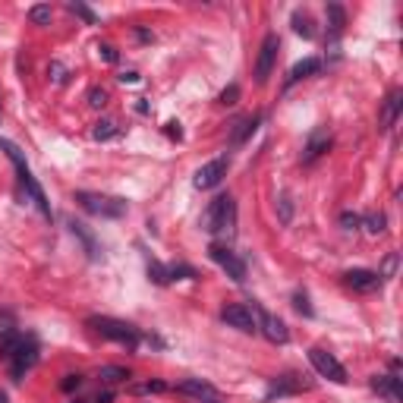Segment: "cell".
Listing matches in <instances>:
<instances>
[{
    "label": "cell",
    "instance_id": "obj_1",
    "mask_svg": "<svg viewBox=\"0 0 403 403\" xmlns=\"http://www.w3.org/2000/svg\"><path fill=\"white\" fill-rule=\"evenodd\" d=\"M202 230L224 239L233 237V230H237V202H233V196H218L208 205L205 218H202Z\"/></svg>",
    "mask_w": 403,
    "mask_h": 403
},
{
    "label": "cell",
    "instance_id": "obj_2",
    "mask_svg": "<svg viewBox=\"0 0 403 403\" xmlns=\"http://www.w3.org/2000/svg\"><path fill=\"white\" fill-rule=\"evenodd\" d=\"M88 328L95 331V334H101L104 341H114V343H123V347L136 350L142 341V334L133 328V324L120 322V318H107V315H95L88 318Z\"/></svg>",
    "mask_w": 403,
    "mask_h": 403
},
{
    "label": "cell",
    "instance_id": "obj_3",
    "mask_svg": "<svg viewBox=\"0 0 403 403\" xmlns=\"http://www.w3.org/2000/svg\"><path fill=\"white\" fill-rule=\"evenodd\" d=\"M0 148L6 152V158L13 161V167H16V173H19V183L25 186V192H29L32 199H35V205L41 208V214L44 218H51V208H48V199H44V192H41V186L35 183V177H32V171H29V164L22 161V154H19V148L13 145L10 139H0Z\"/></svg>",
    "mask_w": 403,
    "mask_h": 403
},
{
    "label": "cell",
    "instance_id": "obj_4",
    "mask_svg": "<svg viewBox=\"0 0 403 403\" xmlns=\"http://www.w3.org/2000/svg\"><path fill=\"white\" fill-rule=\"evenodd\" d=\"M76 202L88 214H98V218H123L126 214V202L114 196H101V192H76Z\"/></svg>",
    "mask_w": 403,
    "mask_h": 403
},
{
    "label": "cell",
    "instance_id": "obj_5",
    "mask_svg": "<svg viewBox=\"0 0 403 403\" xmlns=\"http://www.w3.org/2000/svg\"><path fill=\"white\" fill-rule=\"evenodd\" d=\"M309 362H312V369H315L322 378L334 381V385H347V369L337 362L334 353H328V350H322V347H312L309 350Z\"/></svg>",
    "mask_w": 403,
    "mask_h": 403
},
{
    "label": "cell",
    "instance_id": "obj_6",
    "mask_svg": "<svg viewBox=\"0 0 403 403\" xmlns=\"http://www.w3.org/2000/svg\"><path fill=\"white\" fill-rule=\"evenodd\" d=\"M249 309H252V318H256V331H262V334L268 337L271 343H287V341H290L287 324H284L277 315H271V312L262 309L258 303H252Z\"/></svg>",
    "mask_w": 403,
    "mask_h": 403
},
{
    "label": "cell",
    "instance_id": "obj_7",
    "mask_svg": "<svg viewBox=\"0 0 403 403\" xmlns=\"http://www.w3.org/2000/svg\"><path fill=\"white\" fill-rule=\"evenodd\" d=\"M208 256H211V262H218L220 268L227 271V277H233L237 284H243V281H246V265L239 262V256L230 249V246H224V243H211V246H208Z\"/></svg>",
    "mask_w": 403,
    "mask_h": 403
},
{
    "label": "cell",
    "instance_id": "obj_8",
    "mask_svg": "<svg viewBox=\"0 0 403 403\" xmlns=\"http://www.w3.org/2000/svg\"><path fill=\"white\" fill-rule=\"evenodd\" d=\"M38 362V343L32 341V337H22V343H19V350L13 353L10 359V378L13 381H22L25 372H32Z\"/></svg>",
    "mask_w": 403,
    "mask_h": 403
},
{
    "label": "cell",
    "instance_id": "obj_9",
    "mask_svg": "<svg viewBox=\"0 0 403 403\" xmlns=\"http://www.w3.org/2000/svg\"><path fill=\"white\" fill-rule=\"evenodd\" d=\"M277 51H281V38L271 32V35H265L262 48H258V60H256V82L258 86L268 82L271 70H275V60H277Z\"/></svg>",
    "mask_w": 403,
    "mask_h": 403
},
{
    "label": "cell",
    "instance_id": "obj_10",
    "mask_svg": "<svg viewBox=\"0 0 403 403\" xmlns=\"http://www.w3.org/2000/svg\"><path fill=\"white\" fill-rule=\"evenodd\" d=\"M227 167H230V161H227V158H214V161H208L205 167H199L196 180H192L196 190H214V186L227 177Z\"/></svg>",
    "mask_w": 403,
    "mask_h": 403
},
{
    "label": "cell",
    "instance_id": "obj_11",
    "mask_svg": "<svg viewBox=\"0 0 403 403\" xmlns=\"http://www.w3.org/2000/svg\"><path fill=\"white\" fill-rule=\"evenodd\" d=\"M220 318H224L230 328L243 331V334H252V331H256V318H252V309H249V305H243V303L224 305V309H220Z\"/></svg>",
    "mask_w": 403,
    "mask_h": 403
},
{
    "label": "cell",
    "instance_id": "obj_12",
    "mask_svg": "<svg viewBox=\"0 0 403 403\" xmlns=\"http://www.w3.org/2000/svg\"><path fill=\"white\" fill-rule=\"evenodd\" d=\"M331 148V129L328 126H315L309 133V142H305L303 148V164H312V161H318L324 152Z\"/></svg>",
    "mask_w": 403,
    "mask_h": 403
},
{
    "label": "cell",
    "instance_id": "obj_13",
    "mask_svg": "<svg viewBox=\"0 0 403 403\" xmlns=\"http://www.w3.org/2000/svg\"><path fill=\"white\" fill-rule=\"evenodd\" d=\"M343 284L353 290H359V293H375V290H381V277L378 271H366V268H353L343 275Z\"/></svg>",
    "mask_w": 403,
    "mask_h": 403
},
{
    "label": "cell",
    "instance_id": "obj_14",
    "mask_svg": "<svg viewBox=\"0 0 403 403\" xmlns=\"http://www.w3.org/2000/svg\"><path fill=\"white\" fill-rule=\"evenodd\" d=\"M312 381H305V375H281V378L275 381V385L268 388V400L271 397H284V394H296V391H305Z\"/></svg>",
    "mask_w": 403,
    "mask_h": 403
},
{
    "label": "cell",
    "instance_id": "obj_15",
    "mask_svg": "<svg viewBox=\"0 0 403 403\" xmlns=\"http://www.w3.org/2000/svg\"><path fill=\"white\" fill-rule=\"evenodd\" d=\"M372 391H378L381 397H388L391 403L403 400V388H400L397 375H375V378H372Z\"/></svg>",
    "mask_w": 403,
    "mask_h": 403
},
{
    "label": "cell",
    "instance_id": "obj_16",
    "mask_svg": "<svg viewBox=\"0 0 403 403\" xmlns=\"http://www.w3.org/2000/svg\"><path fill=\"white\" fill-rule=\"evenodd\" d=\"M177 391H180V394H190V397H196V400H211V397H218V391H214L208 381H202V378H186V381H180Z\"/></svg>",
    "mask_w": 403,
    "mask_h": 403
},
{
    "label": "cell",
    "instance_id": "obj_17",
    "mask_svg": "<svg viewBox=\"0 0 403 403\" xmlns=\"http://www.w3.org/2000/svg\"><path fill=\"white\" fill-rule=\"evenodd\" d=\"M400 107H403V92L400 88H394V92L385 98V107H381V129H391L394 123H397Z\"/></svg>",
    "mask_w": 403,
    "mask_h": 403
},
{
    "label": "cell",
    "instance_id": "obj_18",
    "mask_svg": "<svg viewBox=\"0 0 403 403\" xmlns=\"http://www.w3.org/2000/svg\"><path fill=\"white\" fill-rule=\"evenodd\" d=\"M318 70H322V60H318V57H305V60L293 63V67H290V76H287V88L296 86V82L305 79V76L318 73Z\"/></svg>",
    "mask_w": 403,
    "mask_h": 403
},
{
    "label": "cell",
    "instance_id": "obj_19",
    "mask_svg": "<svg viewBox=\"0 0 403 403\" xmlns=\"http://www.w3.org/2000/svg\"><path fill=\"white\" fill-rule=\"evenodd\" d=\"M98 378H101L104 388H114V385H120V381H126L129 372L123 366H101L98 369Z\"/></svg>",
    "mask_w": 403,
    "mask_h": 403
},
{
    "label": "cell",
    "instance_id": "obj_20",
    "mask_svg": "<svg viewBox=\"0 0 403 403\" xmlns=\"http://www.w3.org/2000/svg\"><path fill=\"white\" fill-rule=\"evenodd\" d=\"M19 343H22V334H16V331H4V334H0V359L10 362L13 353L19 350Z\"/></svg>",
    "mask_w": 403,
    "mask_h": 403
},
{
    "label": "cell",
    "instance_id": "obj_21",
    "mask_svg": "<svg viewBox=\"0 0 403 403\" xmlns=\"http://www.w3.org/2000/svg\"><path fill=\"white\" fill-rule=\"evenodd\" d=\"M385 224L388 218L381 211H369L359 218V227H366V233H372V237H378V233H385Z\"/></svg>",
    "mask_w": 403,
    "mask_h": 403
},
{
    "label": "cell",
    "instance_id": "obj_22",
    "mask_svg": "<svg viewBox=\"0 0 403 403\" xmlns=\"http://www.w3.org/2000/svg\"><path fill=\"white\" fill-rule=\"evenodd\" d=\"M293 32H296V35H303L305 41H309V38H315V22H312L309 13H300V10L293 13Z\"/></svg>",
    "mask_w": 403,
    "mask_h": 403
},
{
    "label": "cell",
    "instance_id": "obj_23",
    "mask_svg": "<svg viewBox=\"0 0 403 403\" xmlns=\"http://www.w3.org/2000/svg\"><path fill=\"white\" fill-rule=\"evenodd\" d=\"M328 25H331V35H341L343 25H347V13H343L341 4H328Z\"/></svg>",
    "mask_w": 403,
    "mask_h": 403
},
{
    "label": "cell",
    "instance_id": "obj_24",
    "mask_svg": "<svg viewBox=\"0 0 403 403\" xmlns=\"http://www.w3.org/2000/svg\"><path fill=\"white\" fill-rule=\"evenodd\" d=\"M92 136L98 142H107V139H117L120 136V126H117V120H98L92 129Z\"/></svg>",
    "mask_w": 403,
    "mask_h": 403
},
{
    "label": "cell",
    "instance_id": "obj_25",
    "mask_svg": "<svg viewBox=\"0 0 403 403\" xmlns=\"http://www.w3.org/2000/svg\"><path fill=\"white\" fill-rule=\"evenodd\" d=\"M70 227H73V233H76V237H79V239H82V243H86L88 256H92V258H98V246H95V239H92V237H88L86 224H79V220H70Z\"/></svg>",
    "mask_w": 403,
    "mask_h": 403
},
{
    "label": "cell",
    "instance_id": "obj_26",
    "mask_svg": "<svg viewBox=\"0 0 403 403\" xmlns=\"http://www.w3.org/2000/svg\"><path fill=\"white\" fill-rule=\"evenodd\" d=\"M148 277H152L154 284H158V287H167V284H171V275H167V268L161 262H148Z\"/></svg>",
    "mask_w": 403,
    "mask_h": 403
},
{
    "label": "cell",
    "instance_id": "obj_27",
    "mask_svg": "<svg viewBox=\"0 0 403 403\" xmlns=\"http://www.w3.org/2000/svg\"><path fill=\"white\" fill-rule=\"evenodd\" d=\"M51 16H54V13H51L48 4H35V6L29 10V19H32L35 25H51Z\"/></svg>",
    "mask_w": 403,
    "mask_h": 403
},
{
    "label": "cell",
    "instance_id": "obj_28",
    "mask_svg": "<svg viewBox=\"0 0 403 403\" xmlns=\"http://www.w3.org/2000/svg\"><path fill=\"white\" fill-rule=\"evenodd\" d=\"M256 126H258V117H246V120L239 123V129H237V136H233V142H237V145H239V142H243L246 136H252V133H256Z\"/></svg>",
    "mask_w": 403,
    "mask_h": 403
},
{
    "label": "cell",
    "instance_id": "obj_29",
    "mask_svg": "<svg viewBox=\"0 0 403 403\" xmlns=\"http://www.w3.org/2000/svg\"><path fill=\"white\" fill-rule=\"evenodd\" d=\"M167 275H171V281H173V277H177V281H180V277H186V281H196V271H192L190 265H167Z\"/></svg>",
    "mask_w": 403,
    "mask_h": 403
},
{
    "label": "cell",
    "instance_id": "obj_30",
    "mask_svg": "<svg viewBox=\"0 0 403 403\" xmlns=\"http://www.w3.org/2000/svg\"><path fill=\"white\" fill-rule=\"evenodd\" d=\"M277 211H281V224H290V218H293V202H290L287 192L277 199Z\"/></svg>",
    "mask_w": 403,
    "mask_h": 403
},
{
    "label": "cell",
    "instance_id": "obj_31",
    "mask_svg": "<svg viewBox=\"0 0 403 403\" xmlns=\"http://www.w3.org/2000/svg\"><path fill=\"white\" fill-rule=\"evenodd\" d=\"M164 391H167L164 381H145V385H136L133 388V394H164Z\"/></svg>",
    "mask_w": 403,
    "mask_h": 403
},
{
    "label": "cell",
    "instance_id": "obj_32",
    "mask_svg": "<svg viewBox=\"0 0 403 403\" xmlns=\"http://www.w3.org/2000/svg\"><path fill=\"white\" fill-rule=\"evenodd\" d=\"M293 309L300 312V315H305V318H312V312H315V309H312V303H309V296H305V293H293Z\"/></svg>",
    "mask_w": 403,
    "mask_h": 403
},
{
    "label": "cell",
    "instance_id": "obj_33",
    "mask_svg": "<svg viewBox=\"0 0 403 403\" xmlns=\"http://www.w3.org/2000/svg\"><path fill=\"white\" fill-rule=\"evenodd\" d=\"M70 10H73V13H76V16H82V19H86V22H88V25H98V16H95V13H92V10H88V6H86V4H70Z\"/></svg>",
    "mask_w": 403,
    "mask_h": 403
},
{
    "label": "cell",
    "instance_id": "obj_34",
    "mask_svg": "<svg viewBox=\"0 0 403 403\" xmlns=\"http://www.w3.org/2000/svg\"><path fill=\"white\" fill-rule=\"evenodd\" d=\"M88 104H92V107H104V104H107V92H104V88H92V92H88Z\"/></svg>",
    "mask_w": 403,
    "mask_h": 403
},
{
    "label": "cell",
    "instance_id": "obj_35",
    "mask_svg": "<svg viewBox=\"0 0 403 403\" xmlns=\"http://www.w3.org/2000/svg\"><path fill=\"white\" fill-rule=\"evenodd\" d=\"M341 224H343V230H356V227H359V214L343 211V214H341Z\"/></svg>",
    "mask_w": 403,
    "mask_h": 403
},
{
    "label": "cell",
    "instance_id": "obj_36",
    "mask_svg": "<svg viewBox=\"0 0 403 403\" xmlns=\"http://www.w3.org/2000/svg\"><path fill=\"white\" fill-rule=\"evenodd\" d=\"M237 98H239V86H230L220 92V104H237Z\"/></svg>",
    "mask_w": 403,
    "mask_h": 403
},
{
    "label": "cell",
    "instance_id": "obj_37",
    "mask_svg": "<svg viewBox=\"0 0 403 403\" xmlns=\"http://www.w3.org/2000/svg\"><path fill=\"white\" fill-rule=\"evenodd\" d=\"M79 385H82V375H67V378H63V391H79Z\"/></svg>",
    "mask_w": 403,
    "mask_h": 403
},
{
    "label": "cell",
    "instance_id": "obj_38",
    "mask_svg": "<svg viewBox=\"0 0 403 403\" xmlns=\"http://www.w3.org/2000/svg\"><path fill=\"white\" fill-rule=\"evenodd\" d=\"M394 271H397V256H388V262H385V271H378V277L385 281V277H391Z\"/></svg>",
    "mask_w": 403,
    "mask_h": 403
},
{
    "label": "cell",
    "instance_id": "obj_39",
    "mask_svg": "<svg viewBox=\"0 0 403 403\" xmlns=\"http://www.w3.org/2000/svg\"><path fill=\"white\" fill-rule=\"evenodd\" d=\"M51 79H54V82H67V70H63L60 63H51Z\"/></svg>",
    "mask_w": 403,
    "mask_h": 403
},
{
    "label": "cell",
    "instance_id": "obj_40",
    "mask_svg": "<svg viewBox=\"0 0 403 403\" xmlns=\"http://www.w3.org/2000/svg\"><path fill=\"white\" fill-rule=\"evenodd\" d=\"M98 54H101L107 63H117V51L110 48V44H101V48H98Z\"/></svg>",
    "mask_w": 403,
    "mask_h": 403
},
{
    "label": "cell",
    "instance_id": "obj_41",
    "mask_svg": "<svg viewBox=\"0 0 403 403\" xmlns=\"http://www.w3.org/2000/svg\"><path fill=\"white\" fill-rule=\"evenodd\" d=\"M110 400H114V391H110V388H107V391H101L98 397H95V403H110Z\"/></svg>",
    "mask_w": 403,
    "mask_h": 403
},
{
    "label": "cell",
    "instance_id": "obj_42",
    "mask_svg": "<svg viewBox=\"0 0 403 403\" xmlns=\"http://www.w3.org/2000/svg\"><path fill=\"white\" fill-rule=\"evenodd\" d=\"M120 82H139V73H133V70H129V73L120 76Z\"/></svg>",
    "mask_w": 403,
    "mask_h": 403
},
{
    "label": "cell",
    "instance_id": "obj_43",
    "mask_svg": "<svg viewBox=\"0 0 403 403\" xmlns=\"http://www.w3.org/2000/svg\"><path fill=\"white\" fill-rule=\"evenodd\" d=\"M167 133L177 136V139H180V123H167Z\"/></svg>",
    "mask_w": 403,
    "mask_h": 403
},
{
    "label": "cell",
    "instance_id": "obj_44",
    "mask_svg": "<svg viewBox=\"0 0 403 403\" xmlns=\"http://www.w3.org/2000/svg\"><path fill=\"white\" fill-rule=\"evenodd\" d=\"M199 403H220L218 397H211V400H199Z\"/></svg>",
    "mask_w": 403,
    "mask_h": 403
},
{
    "label": "cell",
    "instance_id": "obj_45",
    "mask_svg": "<svg viewBox=\"0 0 403 403\" xmlns=\"http://www.w3.org/2000/svg\"><path fill=\"white\" fill-rule=\"evenodd\" d=\"M0 403H10V400H6V394H4V391H0Z\"/></svg>",
    "mask_w": 403,
    "mask_h": 403
},
{
    "label": "cell",
    "instance_id": "obj_46",
    "mask_svg": "<svg viewBox=\"0 0 403 403\" xmlns=\"http://www.w3.org/2000/svg\"><path fill=\"white\" fill-rule=\"evenodd\" d=\"M73 403H82V400H73Z\"/></svg>",
    "mask_w": 403,
    "mask_h": 403
}]
</instances>
